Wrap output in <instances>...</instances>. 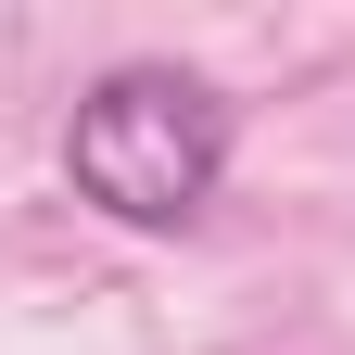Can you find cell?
<instances>
[{
    "label": "cell",
    "instance_id": "cell-1",
    "mask_svg": "<svg viewBox=\"0 0 355 355\" xmlns=\"http://www.w3.org/2000/svg\"><path fill=\"white\" fill-rule=\"evenodd\" d=\"M64 178L114 229H178L229 178V102L203 76H178V64H114L64 127Z\"/></svg>",
    "mask_w": 355,
    "mask_h": 355
}]
</instances>
